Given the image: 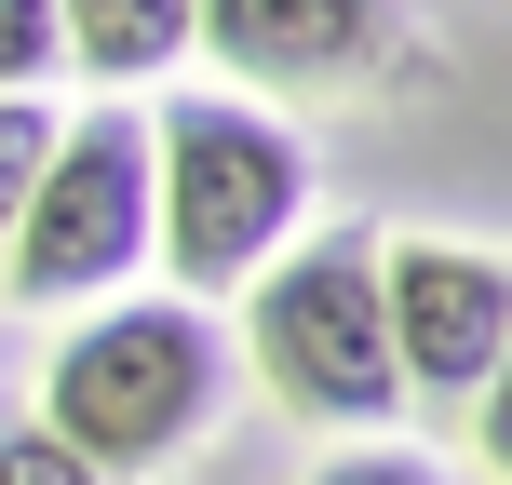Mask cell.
<instances>
[{"instance_id":"cell-1","label":"cell","mask_w":512,"mask_h":485,"mask_svg":"<svg viewBox=\"0 0 512 485\" xmlns=\"http://www.w3.org/2000/svg\"><path fill=\"white\" fill-rule=\"evenodd\" d=\"M216 418H230V324L189 310V297L95 310L41 364V432L95 485H162L176 459H203Z\"/></svg>"},{"instance_id":"cell-2","label":"cell","mask_w":512,"mask_h":485,"mask_svg":"<svg viewBox=\"0 0 512 485\" xmlns=\"http://www.w3.org/2000/svg\"><path fill=\"white\" fill-rule=\"evenodd\" d=\"M310 230V149L256 95H162L149 108V270H176L189 310L243 297Z\"/></svg>"},{"instance_id":"cell-3","label":"cell","mask_w":512,"mask_h":485,"mask_svg":"<svg viewBox=\"0 0 512 485\" xmlns=\"http://www.w3.org/2000/svg\"><path fill=\"white\" fill-rule=\"evenodd\" d=\"M243 364L283 418H310L324 445H378L405 418L391 378V324H378V243L364 230H297L270 270L243 283Z\"/></svg>"},{"instance_id":"cell-4","label":"cell","mask_w":512,"mask_h":485,"mask_svg":"<svg viewBox=\"0 0 512 485\" xmlns=\"http://www.w3.org/2000/svg\"><path fill=\"white\" fill-rule=\"evenodd\" d=\"M135 270H149V108L135 95L54 108V149L27 176L14 243H0V297L81 310V297H122Z\"/></svg>"},{"instance_id":"cell-5","label":"cell","mask_w":512,"mask_h":485,"mask_svg":"<svg viewBox=\"0 0 512 485\" xmlns=\"http://www.w3.org/2000/svg\"><path fill=\"white\" fill-rule=\"evenodd\" d=\"M378 324H391L405 405H486L499 364H512V270H499V243L391 230L378 243Z\"/></svg>"},{"instance_id":"cell-6","label":"cell","mask_w":512,"mask_h":485,"mask_svg":"<svg viewBox=\"0 0 512 485\" xmlns=\"http://www.w3.org/2000/svg\"><path fill=\"white\" fill-rule=\"evenodd\" d=\"M189 54L243 95H337L391 68V0H189Z\"/></svg>"},{"instance_id":"cell-7","label":"cell","mask_w":512,"mask_h":485,"mask_svg":"<svg viewBox=\"0 0 512 485\" xmlns=\"http://www.w3.org/2000/svg\"><path fill=\"white\" fill-rule=\"evenodd\" d=\"M54 41L95 95H149L189 54V0H54Z\"/></svg>"},{"instance_id":"cell-8","label":"cell","mask_w":512,"mask_h":485,"mask_svg":"<svg viewBox=\"0 0 512 485\" xmlns=\"http://www.w3.org/2000/svg\"><path fill=\"white\" fill-rule=\"evenodd\" d=\"M41 149H54V95H0V243H14V216H27Z\"/></svg>"},{"instance_id":"cell-9","label":"cell","mask_w":512,"mask_h":485,"mask_svg":"<svg viewBox=\"0 0 512 485\" xmlns=\"http://www.w3.org/2000/svg\"><path fill=\"white\" fill-rule=\"evenodd\" d=\"M297 485H459V472H445V459H418V445H324V459H310Z\"/></svg>"},{"instance_id":"cell-10","label":"cell","mask_w":512,"mask_h":485,"mask_svg":"<svg viewBox=\"0 0 512 485\" xmlns=\"http://www.w3.org/2000/svg\"><path fill=\"white\" fill-rule=\"evenodd\" d=\"M54 68H68V41H54V0H0V95H41Z\"/></svg>"},{"instance_id":"cell-11","label":"cell","mask_w":512,"mask_h":485,"mask_svg":"<svg viewBox=\"0 0 512 485\" xmlns=\"http://www.w3.org/2000/svg\"><path fill=\"white\" fill-rule=\"evenodd\" d=\"M0 485H95V472H81L41 418H0Z\"/></svg>"}]
</instances>
